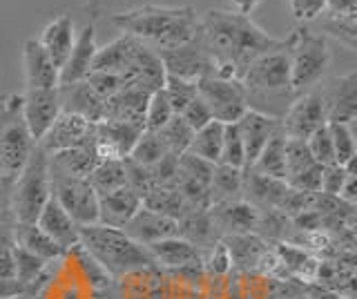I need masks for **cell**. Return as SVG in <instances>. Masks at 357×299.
Returning a JSON list of instances; mask_svg holds the SVG:
<instances>
[{
  "label": "cell",
  "mask_w": 357,
  "mask_h": 299,
  "mask_svg": "<svg viewBox=\"0 0 357 299\" xmlns=\"http://www.w3.org/2000/svg\"><path fill=\"white\" fill-rule=\"evenodd\" d=\"M156 135L161 137L167 154H172V157H181V154L188 152V148H190V141H192V137H195V130L190 128L181 116L174 114L159 132H156Z\"/></svg>",
  "instance_id": "36"
},
{
  "label": "cell",
  "mask_w": 357,
  "mask_h": 299,
  "mask_svg": "<svg viewBox=\"0 0 357 299\" xmlns=\"http://www.w3.org/2000/svg\"><path fill=\"white\" fill-rule=\"evenodd\" d=\"M286 52L290 59V85L299 96L315 90L331 68V47L324 34H315L306 25L297 27L286 38Z\"/></svg>",
  "instance_id": "5"
},
{
  "label": "cell",
  "mask_w": 357,
  "mask_h": 299,
  "mask_svg": "<svg viewBox=\"0 0 357 299\" xmlns=\"http://www.w3.org/2000/svg\"><path fill=\"white\" fill-rule=\"evenodd\" d=\"M150 94L152 92L134 83L123 87L119 94L105 101V121H123L145 130V109H148Z\"/></svg>",
  "instance_id": "21"
},
{
  "label": "cell",
  "mask_w": 357,
  "mask_h": 299,
  "mask_svg": "<svg viewBox=\"0 0 357 299\" xmlns=\"http://www.w3.org/2000/svg\"><path fill=\"white\" fill-rule=\"evenodd\" d=\"M59 96H61V107L65 112L83 116L87 123H92V125L105 121V98H100L92 87L87 85V81L61 85Z\"/></svg>",
  "instance_id": "22"
},
{
  "label": "cell",
  "mask_w": 357,
  "mask_h": 299,
  "mask_svg": "<svg viewBox=\"0 0 357 299\" xmlns=\"http://www.w3.org/2000/svg\"><path fill=\"white\" fill-rule=\"evenodd\" d=\"M324 14L333 18H357V0H328Z\"/></svg>",
  "instance_id": "48"
},
{
  "label": "cell",
  "mask_w": 357,
  "mask_h": 299,
  "mask_svg": "<svg viewBox=\"0 0 357 299\" xmlns=\"http://www.w3.org/2000/svg\"><path fill=\"white\" fill-rule=\"evenodd\" d=\"M297 299H308V297H306V295H301V297H297Z\"/></svg>",
  "instance_id": "55"
},
{
  "label": "cell",
  "mask_w": 357,
  "mask_h": 299,
  "mask_svg": "<svg viewBox=\"0 0 357 299\" xmlns=\"http://www.w3.org/2000/svg\"><path fill=\"white\" fill-rule=\"evenodd\" d=\"M178 116H181V118L185 121V123H188L190 128H192L195 132H197V130H201V128H206V125L210 123V121H215V118H212V114H210L208 105H206L204 101H201L199 96H197L195 101L190 103V105H188V107L183 109V112L178 114Z\"/></svg>",
  "instance_id": "47"
},
{
  "label": "cell",
  "mask_w": 357,
  "mask_h": 299,
  "mask_svg": "<svg viewBox=\"0 0 357 299\" xmlns=\"http://www.w3.org/2000/svg\"><path fill=\"white\" fill-rule=\"evenodd\" d=\"M7 299H31V297H27V295H16V297H7Z\"/></svg>",
  "instance_id": "54"
},
{
  "label": "cell",
  "mask_w": 357,
  "mask_h": 299,
  "mask_svg": "<svg viewBox=\"0 0 357 299\" xmlns=\"http://www.w3.org/2000/svg\"><path fill=\"white\" fill-rule=\"evenodd\" d=\"M284 148H286V135L279 130L277 135L266 143L264 150L259 152V157L255 159V163L248 170L271 176V179L284 181Z\"/></svg>",
  "instance_id": "32"
},
{
  "label": "cell",
  "mask_w": 357,
  "mask_h": 299,
  "mask_svg": "<svg viewBox=\"0 0 357 299\" xmlns=\"http://www.w3.org/2000/svg\"><path fill=\"white\" fill-rule=\"evenodd\" d=\"M237 130H239L243 152H245V170H248L255 163V159L259 157V152L264 150L266 143L282 130V121L266 116L261 112H255V109H248V112L237 121Z\"/></svg>",
  "instance_id": "17"
},
{
  "label": "cell",
  "mask_w": 357,
  "mask_h": 299,
  "mask_svg": "<svg viewBox=\"0 0 357 299\" xmlns=\"http://www.w3.org/2000/svg\"><path fill=\"white\" fill-rule=\"evenodd\" d=\"M306 146L312 154V159H315V163L324 165V168H326V165H335V152H333L328 123L312 132V135L306 139Z\"/></svg>",
  "instance_id": "44"
},
{
  "label": "cell",
  "mask_w": 357,
  "mask_h": 299,
  "mask_svg": "<svg viewBox=\"0 0 357 299\" xmlns=\"http://www.w3.org/2000/svg\"><path fill=\"white\" fill-rule=\"evenodd\" d=\"M87 183L94 187L96 194L114 192L119 187L128 185V172H126V159L123 161H98L96 168L89 172Z\"/></svg>",
  "instance_id": "34"
},
{
  "label": "cell",
  "mask_w": 357,
  "mask_h": 299,
  "mask_svg": "<svg viewBox=\"0 0 357 299\" xmlns=\"http://www.w3.org/2000/svg\"><path fill=\"white\" fill-rule=\"evenodd\" d=\"M335 163L346 165L357 159V146H355V132L349 123H328Z\"/></svg>",
  "instance_id": "38"
},
{
  "label": "cell",
  "mask_w": 357,
  "mask_h": 299,
  "mask_svg": "<svg viewBox=\"0 0 357 299\" xmlns=\"http://www.w3.org/2000/svg\"><path fill=\"white\" fill-rule=\"evenodd\" d=\"M143 128H137L123 121H100L92 125V143L98 161H123L130 157L134 143L143 135Z\"/></svg>",
  "instance_id": "11"
},
{
  "label": "cell",
  "mask_w": 357,
  "mask_h": 299,
  "mask_svg": "<svg viewBox=\"0 0 357 299\" xmlns=\"http://www.w3.org/2000/svg\"><path fill=\"white\" fill-rule=\"evenodd\" d=\"M226 246L232 257V270L237 268L239 273H257L261 259L268 254V243L257 232H241V235H226L223 237Z\"/></svg>",
  "instance_id": "28"
},
{
  "label": "cell",
  "mask_w": 357,
  "mask_h": 299,
  "mask_svg": "<svg viewBox=\"0 0 357 299\" xmlns=\"http://www.w3.org/2000/svg\"><path fill=\"white\" fill-rule=\"evenodd\" d=\"M337 199H340V201H344V204H349V206H355L357 204V174L355 172L346 174L344 185H342Z\"/></svg>",
  "instance_id": "49"
},
{
  "label": "cell",
  "mask_w": 357,
  "mask_h": 299,
  "mask_svg": "<svg viewBox=\"0 0 357 299\" xmlns=\"http://www.w3.org/2000/svg\"><path fill=\"white\" fill-rule=\"evenodd\" d=\"M36 226L43 232H47L65 252L78 246V226L74 224V219L65 213V208L56 201L54 197H50V201L40 210Z\"/></svg>",
  "instance_id": "27"
},
{
  "label": "cell",
  "mask_w": 357,
  "mask_h": 299,
  "mask_svg": "<svg viewBox=\"0 0 357 299\" xmlns=\"http://www.w3.org/2000/svg\"><path fill=\"white\" fill-rule=\"evenodd\" d=\"M52 174V197L59 201L65 213L74 219L78 228L98 224V194L94 187L87 183V179H78V176H67L61 172Z\"/></svg>",
  "instance_id": "9"
},
{
  "label": "cell",
  "mask_w": 357,
  "mask_h": 299,
  "mask_svg": "<svg viewBox=\"0 0 357 299\" xmlns=\"http://www.w3.org/2000/svg\"><path fill=\"white\" fill-rule=\"evenodd\" d=\"M143 47V43L132 38L128 34H121L119 38H114L105 47L96 49V56L92 63V72H107V74H119L123 79L130 81V74L134 68V61H137V54Z\"/></svg>",
  "instance_id": "16"
},
{
  "label": "cell",
  "mask_w": 357,
  "mask_h": 299,
  "mask_svg": "<svg viewBox=\"0 0 357 299\" xmlns=\"http://www.w3.org/2000/svg\"><path fill=\"white\" fill-rule=\"evenodd\" d=\"M239 81L243 85L248 109L279 121L297 98L290 85V59L286 47L268 52L252 61Z\"/></svg>",
  "instance_id": "3"
},
{
  "label": "cell",
  "mask_w": 357,
  "mask_h": 299,
  "mask_svg": "<svg viewBox=\"0 0 357 299\" xmlns=\"http://www.w3.org/2000/svg\"><path fill=\"white\" fill-rule=\"evenodd\" d=\"M22 68H25L27 90H54V87H59L61 72L54 68L38 38H27L25 45H22Z\"/></svg>",
  "instance_id": "20"
},
{
  "label": "cell",
  "mask_w": 357,
  "mask_h": 299,
  "mask_svg": "<svg viewBox=\"0 0 357 299\" xmlns=\"http://www.w3.org/2000/svg\"><path fill=\"white\" fill-rule=\"evenodd\" d=\"M98 157L94 152V143H92V132L89 137L78 143V146L63 150L59 154H52L50 157V168L54 172H61L67 176H78V179H87L89 172L96 168Z\"/></svg>",
  "instance_id": "29"
},
{
  "label": "cell",
  "mask_w": 357,
  "mask_h": 299,
  "mask_svg": "<svg viewBox=\"0 0 357 299\" xmlns=\"http://www.w3.org/2000/svg\"><path fill=\"white\" fill-rule=\"evenodd\" d=\"M14 226L11 217H0V277H14Z\"/></svg>",
  "instance_id": "43"
},
{
  "label": "cell",
  "mask_w": 357,
  "mask_h": 299,
  "mask_svg": "<svg viewBox=\"0 0 357 299\" xmlns=\"http://www.w3.org/2000/svg\"><path fill=\"white\" fill-rule=\"evenodd\" d=\"M78 243L103 266L112 277H123L126 273L154 268L150 250L126 235L121 228H109L103 224L78 228ZM159 268V266H156Z\"/></svg>",
  "instance_id": "4"
},
{
  "label": "cell",
  "mask_w": 357,
  "mask_h": 299,
  "mask_svg": "<svg viewBox=\"0 0 357 299\" xmlns=\"http://www.w3.org/2000/svg\"><path fill=\"white\" fill-rule=\"evenodd\" d=\"M20 96H22V118H25L33 143H38L63 109L59 87H54V90H25V94Z\"/></svg>",
  "instance_id": "13"
},
{
  "label": "cell",
  "mask_w": 357,
  "mask_h": 299,
  "mask_svg": "<svg viewBox=\"0 0 357 299\" xmlns=\"http://www.w3.org/2000/svg\"><path fill=\"white\" fill-rule=\"evenodd\" d=\"M204 273L210 277V279H226V277L232 273V257H230V250L223 239H219L215 246L206 252Z\"/></svg>",
  "instance_id": "41"
},
{
  "label": "cell",
  "mask_w": 357,
  "mask_h": 299,
  "mask_svg": "<svg viewBox=\"0 0 357 299\" xmlns=\"http://www.w3.org/2000/svg\"><path fill=\"white\" fill-rule=\"evenodd\" d=\"M9 190L11 187L3 183L0 179V217H11V210H9ZM14 219V217H11Z\"/></svg>",
  "instance_id": "53"
},
{
  "label": "cell",
  "mask_w": 357,
  "mask_h": 299,
  "mask_svg": "<svg viewBox=\"0 0 357 299\" xmlns=\"http://www.w3.org/2000/svg\"><path fill=\"white\" fill-rule=\"evenodd\" d=\"M326 103L319 90L299 94L282 116V132L288 139L306 141L312 132L326 125Z\"/></svg>",
  "instance_id": "10"
},
{
  "label": "cell",
  "mask_w": 357,
  "mask_h": 299,
  "mask_svg": "<svg viewBox=\"0 0 357 299\" xmlns=\"http://www.w3.org/2000/svg\"><path fill=\"white\" fill-rule=\"evenodd\" d=\"M85 81L100 98H105V101L114 94H119L123 87L130 85L128 79H123L119 74H107V72H89Z\"/></svg>",
  "instance_id": "45"
},
{
  "label": "cell",
  "mask_w": 357,
  "mask_h": 299,
  "mask_svg": "<svg viewBox=\"0 0 357 299\" xmlns=\"http://www.w3.org/2000/svg\"><path fill=\"white\" fill-rule=\"evenodd\" d=\"M145 248L150 250L154 263L165 270H183V268H195V266H204V257H206L204 250L192 246V243L178 235L154 241Z\"/></svg>",
  "instance_id": "18"
},
{
  "label": "cell",
  "mask_w": 357,
  "mask_h": 299,
  "mask_svg": "<svg viewBox=\"0 0 357 299\" xmlns=\"http://www.w3.org/2000/svg\"><path fill=\"white\" fill-rule=\"evenodd\" d=\"M74 20L70 14H59L54 16L47 25H45L43 34L38 38V43L43 45V49L47 52L50 61L54 63L56 70H63V65L70 59V54L74 49Z\"/></svg>",
  "instance_id": "24"
},
{
  "label": "cell",
  "mask_w": 357,
  "mask_h": 299,
  "mask_svg": "<svg viewBox=\"0 0 357 299\" xmlns=\"http://www.w3.org/2000/svg\"><path fill=\"white\" fill-rule=\"evenodd\" d=\"M121 230L126 232V235H130L134 241H139L141 246H150V243H154V241L176 237L178 235V221L141 206L137 210V215H134Z\"/></svg>",
  "instance_id": "19"
},
{
  "label": "cell",
  "mask_w": 357,
  "mask_h": 299,
  "mask_svg": "<svg viewBox=\"0 0 357 299\" xmlns=\"http://www.w3.org/2000/svg\"><path fill=\"white\" fill-rule=\"evenodd\" d=\"M210 215L215 219L221 237L241 235V232H255L257 221H259V210H257L252 204L243 201V199L210 206Z\"/></svg>",
  "instance_id": "26"
},
{
  "label": "cell",
  "mask_w": 357,
  "mask_h": 299,
  "mask_svg": "<svg viewBox=\"0 0 357 299\" xmlns=\"http://www.w3.org/2000/svg\"><path fill=\"white\" fill-rule=\"evenodd\" d=\"M221 165H230V168H239L245 170V152H243V143L239 137L237 123H230L223 128V143H221Z\"/></svg>",
  "instance_id": "40"
},
{
  "label": "cell",
  "mask_w": 357,
  "mask_h": 299,
  "mask_svg": "<svg viewBox=\"0 0 357 299\" xmlns=\"http://www.w3.org/2000/svg\"><path fill=\"white\" fill-rule=\"evenodd\" d=\"M163 157H167V150L163 146L161 137L156 132H148L145 130L143 135L139 137V141L134 143V148L130 152V161L141 165V168H152V165L159 163Z\"/></svg>",
  "instance_id": "37"
},
{
  "label": "cell",
  "mask_w": 357,
  "mask_h": 299,
  "mask_svg": "<svg viewBox=\"0 0 357 299\" xmlns=\"http://www.w3.org/2000/svg\"><path fill=\"white\" fill-rule=\"evenodd\" d=\"M16 295H27L25 286H22L16 277H0V299L16 297Z\"/></svg>",
  "instance_id": "50"
},
{
  "label": "cell",
  "mask_w": 357,
  "mask_h": 299,
  "mask_svg": "<svg viewBox=\"0 0 357 299\" xmlns=\"http://www.w3.org/2000/svg\"><path fill=\"white\" fill-rule=\"evenodd\" d=\"M241 190H243V170L217 163L215 170H212V179H210L212 206L237 201V199H241Z\"/></svg>",
  "instance_id": "31"
},
{
  "label": "cell",
  "mask_w": 357,
  "mask_h": 299,
  "mask_svg": "<svg viewBox=\"0 0 357 299\" xmlns=\"http://www.w3.org/2000/svg\"><path fill=\"white\" fill-rule=\"evenodd\" d=\"M16 243L22 248H27L43 261H61L65 257V250L56 243L47 232H43L36 224H16L14 226Z\"/></svg>",
  "instance_id": "30"
},
{
  "label": "cell",
  "mask_w": 357,
  "mask_h": 299,
  "mask_svg": "<svg viewBox=\"0 0 357 299\" xmlns=\"http://www.w3.org/2000/svg\"><path fill=\"white\" fill-rule=\"evenodd\" d=\"M261 3H264V0H228V5L232 7V12L241 14V16H250Z\"/></svg>",
  "instance_id": "52"
},
{
  "label": "cell",
  "mask_w": 357,
  "mask_h": 299,
  "mask_svg": "<svg viewBox=\"0 0 357 299\" xmlns=\"http://www.w3.org/2000/svg\"><path fill=\"white\" fill-rule=\"evenodd\" d=\"M89 132H92V123H87L83 116L61 109V114L56 116V121L36 146L52 157V154H59L63 150H70L78 146V143H83L89 137Z\"/></svg>",
  "instance_id": "14"
},
{
  "label": "cell",
  "mask_w": 357,
  "mask_h": 299,
  "mask_svg": "<svg viewBox=\"0 0 357 299\" xmlns=\"http://www.w3.org/2000/svg\"><path fill=\"white\" fill-rule=\"evenodd\" d=\"M33 143L25 118H22V96L11 94L0 98V179L11 187L29 161Z\"/></svg>",
  "instance_id": "6"
},
{
  "label": "cell",
  "mask_w": 357,
  "mask_h": 299,
  "mask_svg": "<svg viewBox=\"0 0 357 299\" xmlns=\"http://www.w3.org/2000/svg\"><path fill=\"white\" fill-rule=\"evenodd\" d=\"M328 123H353L357 116V70L337 76L328 90H321Z\"/></svg>",
  "instance_id": "15"
},
{
  "label": "cell",
  "mask_w": 357,
  "mask_h": 299,
  "mask_svg": "<svg viewBox=\"0 0 357 299\" xmlns=\"http://www.w3.org/2000/svg\"><path fill=\"white\" fill-rule=\"evenodd\" d=\"M172 116H174V112H172L170 101H167V96L163 92V87L152 92L150 101H148V109H145V130L159 132Z\"/></svg>",
  "instance_id": "42"
},
{
  "label": "cell",
  "mask_w": 357,
  "mask_h": 299,
  "mask_svg": "<svg viewBox=\"0 0 357 299\" xmlns=\"http://www.w3.org/2000/svg\"><path fill=\"white\" fill-rule=\"evenodd\" d=\"M159 59L163 63L165 74L176 76V79H183V81L197 83L199 79H204L206 74L212 72V59L206 52L199 34L195 40L185 43L181 47L159 52Z\"/></svg>",
  "instance_id": "12"
},
{
  "label": "cell",
  "mask_w": 357,
  "mask_h": 299,
  "mask_svg": "<svg viewBox=\"0 0 357 299\" xmlns=\"http://www.w3.org/2000/svg\"><path fill=\"white\" fill-rule=\"evenodd\" d=\"M199 38L212 59V74L237 81L252 61L286 47V38L268 36L250 16L223 9H208L199 18Z\"/></svg>",
  "instance_id": "1"
},
{
  "label": "cell",
  "mask_w": 357,
  "mask_h": 299,
  "mask_svg": "<svg viewBox=\"0 0 357 299\" xmlns=\"http://www.w3.org/2000/svg\"><path fill=\"white\" fill-rule=\"evenodd\" d=\"M315 159L306 146V141L301 139H288L286 137V148H284V181L293 183L297 176L308 172L310 168H315Z\"/></svg>",
  "instance_id": "35"
},
{
  "label": "cell",
  "mask_w": 357,
  "mask_h": 299,
  "mask_svg": "<svg viewBox=\"0 0 357 299\" xmlns=\"http://www.w3.org/2000/svg\"><path fill=\"white\" fill-rule=\"evenodd\" d=\"M223 123L219 121H210L206 128H201L195 132L192 141H190L188 152L195 154V157L204 159L208 163H219L221 157V143H223Z\"/></svg>",
  "instance_id": "33"
},
{
  "label": "cell",
  "mask_w": 357,
  "mask_h": 299,
  "mask_svg": "<svg viewBox=\"0 0 357 299\" xmlns=\"http://www.w3.org/2000/svg\"><path fill=\"white\" fill-rule=\"evenodd\" d=\"M197 94L208 105L212 118L223 125L237 123L248 112L243 85L237 79H221L210 72L197 81Z\"/></svg>",
  "instance_id": "8"
},
{
  "label": "cell",
  "mask_w": 357,
  "mask_h": 299,
  "mask_svg": "<svg viewBox=\"0 0 357 299\" xmlns=\"http://www.w3.org/2000/svg\"><path fill=\"white\" fill-rule=\"evenodd\" d=\"M112 25L121 34H128L145 43L154 52L181 47L185 43L195 40L199 34L197 9L190 5H143L126 9V12L112 14Z\"/></svg>",
  "instance_id": "2"
},
{
  "label": "cell",
  "mask_w": 357,
  "mask_h": 299,
  "mask_svg": "<svg viewBox=\"0 0 357 299\" xmlns=\"http://www.w3.org/2000/svg\"><path fill=\"white\" fill-rule=\"evenodd\" d=\"M116 3H121V0H83L85 12L92 16V23H94V20H98L112 5H116Z\"/></svg>",
  "instance_id": "51"
},
{
  "label": "cell",
  "mask_w": 357,
  "mask_h": 299,
  "mask_svg": "<svg viewBox=\"0 0 357 299\" xmlns=\"http://www.w3.org/2000/svg\"><path fill=\"white\" fill-rule=\"evenodd\" d=\"M141 206L143 199L130 185L119 187V190L107 194H98V224L109 228H123L137 215Z\"/></svg>",
  "instance_id": "25"
},
{
  "label": "cell",
  "mask_w": 357,
  "mask_h": 299,
  "mask_svg": "<svg viewBox=\"0 0 357 299\" xmlns=\"http://www.w3.org/2000/svg\"><path fill=\"white\" fill-rule=\"evenodd\" d=\"M96 29H94V23H87L81 34L76 36L74 40V49L70 54V59L63 65L61 70V81H59V87L61 85H70V83H78V81H85L87 74L92 72V63H94V56H96Z\"/></svg>",
  "instance_id": "23"
},
{
  "label": "cell",
  "mask_w": 357,
  "mask_h": 299,
  "mask_svg": "<svg viewBox=\"0 0 357 299\" xmlns=\"http://www.w3.org/2000/svg\"><path fill=\"white\" fill-rule=\"evenodd\" d=\"M326 3L328 0H290V12H293V18L297 23L308 25L324 16Z\"/></svg>",
  "instance_id": "46"
},
{
  "label": "cell",
  "mask_w": 357,
  "mask_h": 299,
  "mask_svg": "<svg viewBox=\"0 0 357 299\" xmlns=\"http://www.w3.org/2000/svg\"><path fill=\"white\" fill-rule=\"evenodd\" d=\"M52 197V174H50V154L38 146L33 148L29 161L11 183L9 210L16 224H36L40 210Z\"/></svg>",
  "instance_id": "7"
},
{
  "label": "cell",
  "mask_w": 357,
  "mask_h": 299,
  "mask_svg": "<svg viewBox=\"0 0 357 299\" xmlns=\"http://www.w3.org/2000/svg\"><path fill=\"white\" fill-rule=\"evenodd\" d=\"M163 92L167 96V101H170V107H172L174 114H181L183 109L199 96L197 94V83L176 79V76H170V74H165Z\"/></svg>",
  "instance_id": "39"
}]
</instances>
